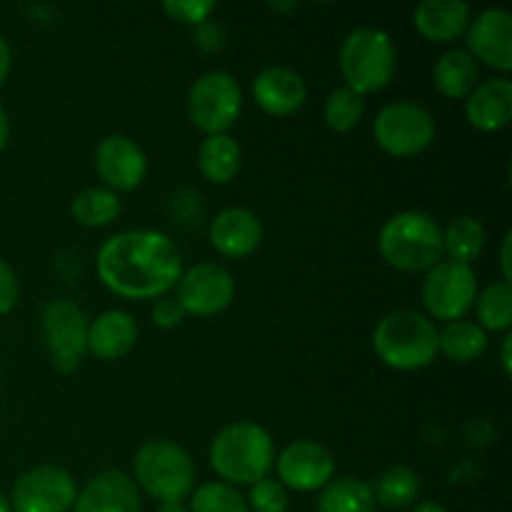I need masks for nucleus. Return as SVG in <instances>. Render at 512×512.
Listing matches in <instances>:
<instances>
[{"label":"nucleus","mask_w":512,"mask_h":512,"mask_svg":"<svg viewBox=\"0 0 512 512\" xmlns=\"http://www.w3.org/2000/svg\"><path fill=\"white\" fill-rule=\"evenodd\" d=\"M138 485L123 470H105L75 495L73 512H140Z\"/></svg>","instance_id":"nucleus-17"},{"label":"nucleus","mask_w":512,"mask_h":512,"mask_svg":"<svg viewBox=\"0 0 512 512\" xmlns=\"http://www.w3.org/2000/svg\"><path fill=\"white\" fill-rule=\"evenodd\" d=\"M188 120L205 135H228L243 113V90L235 75L210 70L200 75L185 100Z\"/></svg>","instance_id":"nucleus-7"},{"label":"nucleus","mask_w":512,"mask_h":512,"mask_svg":"<svg viewBox=\"0 0 512 512\" xmlns=\"http://www.w3.org/2000/svg\"><path fill=\"white\" fill-rule=\"evenodd\" d=\"M245 503H248V510L253 512H288L290 493L280 480L263 478L250 485V495Z\"/></svg>","instance_id":"nucleus-32"},{"label":"nucleus","mask_w":512,"mask_h":512,"mask_svg":"<svg viewBox=\"0 0 512 512\" xmlns=\"http://www.w3.org/2000/svg\"><path fill=\"white\" fill-rule=\"evenodd\" d=\"M420 295H423V305L430 318L445 320V323L463 320L478 298V278H475L473 265L440 260L435 268L425 273Z\"/></svg>","instance_id":"nucleus-9"},{"label":"nucleus","mask_w":512,"mask_h":512,"mask_svg":"<svg viewBox=\"0 0 512 512\" xmlns=\"http://www.w3.org/2000/svg\"><path fill=\"white\" fill-rule=\"evenodd\" d=\"M308 98V85L295 70L273 65L255 75L253 80V100L263 113L273 118H288L298 113Z\"/></svg>","instance_id":"nucleus-16"},{"label":"nucleus","mask_w":512,"mask_h":512,"mask_svg":"<svg viewBox=\"0 0 512 512\" xmlns=\"http://www.w3.org/2000/svg\"><path fill=\"white\" fill-rule=\"evenodd\" d=\"M365 98L350 88H338L328 95L323 108V120L333 133H348L363 120Z\"/></svg>","instance_id":"nucleus-30"},{"label":"nucleus","mask_w":512,"mask_h":512,"mask_svg":"<svg viewBox=\"0 0 512 512\" xmlns=\"http://www.w3.org/2000/svg\"><path fill=\"white\" fill-rule=\"evenodd\" d=\"M210 243L223 258H248L263 243V223L248 208H225L210 223Z\"/></svg>","instance_id":"nucleus-18"},{"label":"nucleus","mask_w":512,"mask_h":512,"mask_svg":"<svg viewBox=\"0 0 512 512\" xmlns=\"http://www.w3.org/2000/svg\"><path fill=\"white\" fill-rule=\"evenodd\" d=\"M133 473L138 490L158 503H183L195 488V463L173 440H148L135 453Z\"/></svg>","instance_id":"nucleus-5"},{"label":"nucleus","mask_w":512,"mask_h":512,"mask_svg":"<svg viewBox=\"0 0 512 512\" xmlns=\"http://www.w3.org/2000/svg\"><path fill=\"white\" fill-rule=\"evenodd\" d=\"M318 512H375L373 490L365 480H330L318 495Z\"/></svg>","instance_id":"nucleus-27"},{"label":"nucleus","mask_w":512,"mask_h":512,"mask_svg":"<svg viewBox=\"0 0 512 512\" xmlns=\"http://www.w3.org/2000/svg\"><path fill=\"white\" fill-rule=\"evenodd\" d=\"M195 43H198L200 50L205 53H218L225 45V28L215 20H205L203 25H198L195 30Z\"/></svg>","instance_id":"nucleus-36"},{"label":"nucleus","mask_w":512,"mask_h":512,"mask_svg":"<svg viewBox=\"0 0 512 512\" xmlns=\"http://www.w3.org/2000/svg\"><path fill=\"white\" fill-rule=\"evenodd\" d=\"M278 480L295 493L323 490L333 480L335 458L318 440H295L275 458Z\"/></svg>","instance_id":"nucleus-13"},{"label":"nucleus","mask_w":512,"mask_h":512,"mask_svg":"<svg viewBox=\"0 0 512 512\" xmlns=\"http://www.w3.org/2000/svg\"><path fill=\"white\" fill-rule=\"evenodd\" d=\"M8 138H10V120L8 115H5V110L0 108V153H3L5 145H8Z\"/></svg>","instance_id":"nucleus-39"},{"label":"nucleus","mask_w":512,"mask_h":512,"mask_svg":"<svg viewBox=\"0 0 512 512\" xmlns=\"http://www.w3.org/2000/svg\"><path fill=\"white\" fill-rule=\"evenodd\" d=\"M155 512H190V510L185 503H160Z\"/></svg>","instance_id":"nucleus-42"},{"label":"nucleus","mask_w":512,"mask_h":512,"mask_svg":"<svg viewBox=\"0 0 512 512\" xmlns=\"http://www.w3.org/2000/svg\"><path fill=\"white\" fill-rule=\"evenodd\" d=\"M243 165V150L230 135H205L198 150V168L213 185H228Z\"/></svg>","instance_id":"nucleus-23"},{"label":"nucleus","mask_w":512,"mask_h":512,"mask_svg":"<svg viewBox=\"0 0 512 512\" xmlns=\"http://www.w3.org/2000/svg\"><path fill=\"white\" fill-rule=\"evenodd\" d=\"M468 53L475 63H483L498 73L512 70V15L503 8H488L470 20L465 30Z\"/></svg>","instance_id":"nucleus-15"},{"label":"nucleus","mask_w":512,"mask_h":512,"mask_svg":"<svg viewBox=\"0 0 512 512\" xmlns=\"http://www.w3.org/2000/svg\"><path fill=\"white\" fill-rule=\"evenodd\" d=\"M438 350L453 363H475L488 350V333L473 320H455V323H448L440 330Z\"/></svg>","instance_id":"nucleus-24"},{"label":"nucleus","mask_w":512,"mask_h":512,"mask_svg":"<svg viewBox=\"0 0 512 512\" xmlns=\"http://www.w3.org/2000/svg\"><path fill=\"white\" fill-rule=\"evenodd\" d=\"M10 68H13V50H10V43L8 40L0 35V85L8 80L10 75Z\"/></svg>","instance_id":"nucleus-37"},{"label":"nucleus","mask_w":512,"mask_h":512,"mask_svg":"<svg viewBox=\"0 0 512 512\" xmlns=\"http://www.w3.org/2000/svg\"><path fill=\"white\" fill-rule=\"evenodd\" d=\"M0 512H13V508H10V500L5 498L3 493H0Z\"/></svg>","instance_id":"nucleus-43"},{"label":"nucleus","mask_w":512,"mask_h":512,"mask_svg":"<svg viewBox=\"0 0 512 512\" xmlns=\"http://www.w3.org/2000/svg\"><path fill=\"white\" fill-rule=\"evenodd\" d=\"M190 512H248L243 495L228 483L200 485L190 500Z\"/></svg>","instance_id":"nucleus-31"},{"label":"nucleus","mask_w":512,"mask_h":512,"mask_svg":"<svg viewBox=\"0 0 512 512\" xmlns=\"http://www.w3.org/2000/svg\"><path fill=\"white\" fill-rule=\"evenodd\" d=\"M373 138L393 158H415L433 145L435 118L423 105L398 100L375 115Z\"/></svg>","instance_id":"nucleus-8"},{"label":"nucleus","mask_w":512,"mask_h":512,"mask_svg":"<svg viewBox=\"0 0 512 512\" xmlns=\"http://www.w3.org/2000/svg\"><path fill=\"white\" fill-rule=\"evenodd\" d=\"M370 490H373L375 505H383L385 510H405L418 500L420 478L408 465H393L378 475Z\"/></svg>","instance_id":"nucleus-25"},{"label":"nucleus","mask_w":512,"mask_h":512,"mask_svg":"<svg viewBox=\"0 0 512 512\" xmlns=\"http://www.w3.org/2000/svg\"><path fill=\"white\" fill-rule=\"evenodd\" d=\"M218 5L213 0H165L163 13L168 15L170 20L180 25H203L205 20H210V13H215Z\"/></svg>","instance_id":"nucleus-33"},{"label":"nucleus","mask_w":512,"mask_h":512,"mask_svg":"<svg viewBox=\"0 0 512 512\" xmlns=\"http://www.w3.org/2000/svg\"><path fill=\"white\" fill-rule=\"evenodd\" d=\"M465 118L480 133H498L512 120V83L505 75L483 80L465 98Z\"/></svg>","instance_id":"nucleus-19"},{"label":"nucleus","mask_w":512,"mask_h":512,"mask_svg":"<svg viewBox=\"0 0 512 512\" xmlns=\"http://www.w3.org/2000/svg\"><path fill=\"white\" fill-rule=\"evenodd\" d=\"M178 303L185 315L195 318H213L230 308L235 298V280L228 268L218 263H198L185 270L178 280Z\"/></svg>","instance_id":"nucleus-12"},{"label":"nucleus","mask_w":512,"mask_h":512,"mask_svg":"<svg viewBox=\"0 0 512 512\" xmlns=\"http://www.w3.org/2000/svg\"><path fill=\"white\" fill-rule=\"evenodd\" d=\"M510 348H512V335L508 333V335H505V338H503V355H500V358H503V370H505V375H510V373H512Z\"/></svg>","instance_id":"nucleus-40"},{"label":"nucleus","mask_w":512,"mask_h":512,"mask_svg":"<svg viewBox=\"0 0 512 512\" xmlns=\"http://www.w3.org/2000/svg\"><path fill=\"white\" fill-rule=\"evenodd\" d=\"M88 325L83 308L68 298L50 300L43 308V340L58 373L80 368L88 353Z\"/></svg>","instance_id":"nucleus-10"},{"label":"nucleus","mask_w":512,"mask_h":512,"mask_svg":"<svg viewBox=\"0 0 512 512\" xmlns=\"http://www.w3.org/2000/svg\"><path fill=\"white\" fill-rule=\"evenodd\" d=\"M380 258L400 273H428L443 260V228L420 210H403L383 223L378 235Z\"/></svg>","instance_id":"nucleus-3"},{"label":"nucleus","mask_w":512,"mask_h":512,"mask_svg":"<svg viewBox=\"0 0 512 512\" xmlns=\"http://www.w3.org/2000/svg\"><path fill=\"white\" fill-rule=\"evenodd\" d=\"M475 315L478 325L488 333H508L512 325V285L500 280V283L488 285L483 293L475 298Z\"/></svg>","instance_id":"nucleus-29"},{"label":"nucleus","mask_w":512,"mask_h":512,"mask_svg":"<svg viewBox=\"0 0 512 512\" xmlns=\"http://www.w3.org/2000/svg\"><path fill=\"white\" fill-rule=\"evenodd\" d=\"M480 83V70L465 48H453L438 58L433 68V85L443 98L465 100Z\"/></svg>","instance_id":"nucleus-22"},{"label":"nucleus","mask_w":512,"mask_h":512,"mask_svg":"<svg viewBox=\"0 0 512 512\" xmlns=\"http://www.w3.org/2000/svg\"><path fill=\"white\" fill-rule=\"evenodd\" d=\"M510 243H512V233L508 230L503 238V248H500V268H503V280L510 283L512 280V268H510Z\"/></svg>","instance_id":"nucleus-38"},{"label":"nucleus","mask_w":512,"mask_h":512,"mask_svg":"<svg viewBox=\"0 0 512 512\" xmlns=\"http://www.w3.org/2000/svg\"><path fill=\"white\" fill-rule=\"evenodd\" d=\"M120 205L118 193L108 190L105 185L100 188H85L83 193L75 195L73 205H70V213H73V220H78L83 228H105L113 220H118Z\"/></svg>","instance_id":"nucleus-28"},{"label":"nucleus","mask_w":512,"mask_h":512,"mask_svg":"<svg viewBox=\"0 0 512 512\" xmlns=\"http://www.w3.org/2000/svg\"><path fill=\"white\" fill-rule=\"evenodd\" d=\"M275 465V445L268 430L238 420L220 430L210 443V468L228 485H255Z\"/></svg>","instance_id":"nucleus-2"},{"label":"nucleus","mask_w":512,"mask_h":512,"mask_svg":"<svg viewBox=\"0 0 512 512\" xmlns=\"http://www.w3.org/2000/svg\"><path fill=\"white\" fill-rule=\"evenodd\" d=\"M98 278L125 300H158L178 285L183 255L158 230H125L105 240L95 258Z\"/></svg>","instance_id":"nucleus-1"},{"label":"nucleus","mask_w":512,"mask_h":512,"mask_svg":"<svg viewBox=\"0 0 512 512\" xmlns=\"http://www.w3.org/2000/svg\"><path fill=\"white\" fill-rule=\"evenodd\" d=\"M410 512H448V510H445L440 503H433V500H423V503L413 505V510Z\"/></svg>","instance_id":"nucleus-41"},{"label":"nucleus","mask_w":512,"mask_h":512,"mask_svg":"<svg viewBox=\"0 0 512 512\" xmlns=\"http://www.w3.org/2000/svg\"><path fill=\"white\" fill-rule=\"evenodd\" d=\"M440 330L428 315L415 310H393L373 330V350L383 365L403 373L423 370L438 358Z\"/></svg>","instance_id":"nucleus-4"},{"label":"nucleus","mask_w":512,"mask_h":512,"mask_svg":"<svg viewBox=\"0 0 512 512\" xmlns=\"http://www.w3.org/2000/svg\"><path fill=\"white\" fill-rule=\"evenodd\" d=\"M95 170L105 188L113 193H130L138 188L148 173V158L143 148L128 135L113 133L95 148Z\"/></svg>","instance_id":"nucleus-14"},{"label":"nucleus","mask_w":512,"mask_h":512,"mask_svg":"<svg viewBox=\"0 0 512 512\" xmlns=\"http://www.w3.org/2000/svg\"><path fill=\"white\" fill-rule=\"evenodd\" d=\"M270 8H275V10H295V8H298V5H295V3L293 5H275L273 3V5H270Z\"/></svg>","instance_id":"nucleus-44"},{"label":"nucleus","mask_w":512,"mask_h":512,"mask_svg":"<svg viewBox=\"0 0 512 512\" xmlns=\"http://www.w3.org/2000/svg\"><path fill=\"white\" fill-rule=\"evenodd\" d=\"M413 25L430 43H453L470 25V5L463 0H423L413 13Z\"/></svg>","instance_id":"nucleus-21"},{"label":"nucleus","mask_w":512,"mask_h":512,"mask_svg":"<svg viewBox=\"0 0 512 512\" xmlns=\"http://www.w3.org/2000/svg\"><path fill=\"white\" fill-rule=\"evenodd\" d=\"M483 248L485 228L473 215H460V218L450 220L448 228L443 230V250L448 260L473 265L483 255Z\"/></svg>","instance_id":"nucleus-26"},{"label":"nucleus","mask_w":512,"mask_h":512,"mask_svg":"<svg viewBox=\"0 0 512 512\" xmlns=\"http://www.w3.org/2000/svg\"><path fill=\"white\" fill-rule=\"evenodd\" d=\"M75 488L73 475L60 465H38L15 480L10 508L13 512H70Z\"/></svg>","instance_id":"nucleus-11"},{"label":"nucleus","mask_w":512,"mask_h":512,"mask_svg":"<svg viewBox=\"0 0 512 512\" xmlns=\"http://www.w3.org/2000/svg\"><path fill=\"white\" fill-rule=\"evenodd\" d=\"M20 298V283L15 270L0 258V315H8L10 310L18 305Z\"/></svg>","instance_id":"nucleus-35"},{"label":"nucleus","mask_w":512,"mask_h":512,"mask_svg":"<svg viewBox=\"0 0 512 512\" xmlns=\"http://www.w3.org/2000/svg\"><path fill=\"white\" fill-rule=\"evenodd\" d=\"M138 340V323L125 310H105L88 325V353L113 363L125 358Z\"/></svg>","instance_id":"nucleus-20"},{"label":"nucleus","mask_w":512,"mask_h":512,"mask_svg":"<svg viewBox=\"0 0 512 512\" xmlns=\"http://www.w3.org/2000/svg\"><path fill=\"white\" fill-rule=\"evenodd\" d=\"M185 320V310L183 305L178 303V298H170V295H165V298H158V303L153 305V323L158 325V328L163 330H173L178 328L180 323Z\"/></svg>","instance_id":"nucleus-34"},{"label":"nucleus","mask_w":512,"mask_h":512,"mask_svg":"<svg viewBox=\"0 0 512 512\" xmlns=\"http://www.w3.org/2000/svg\"><path fill=\"white\" fill-rule=\"evenodd\" d=\"M398 65V50L393 38L378 28H358L345 35L340 48V73L345 88L358 95H370L383 90L393 80Z\"/></svg>","instance_id":"nucleus-6"}]
</instances>
